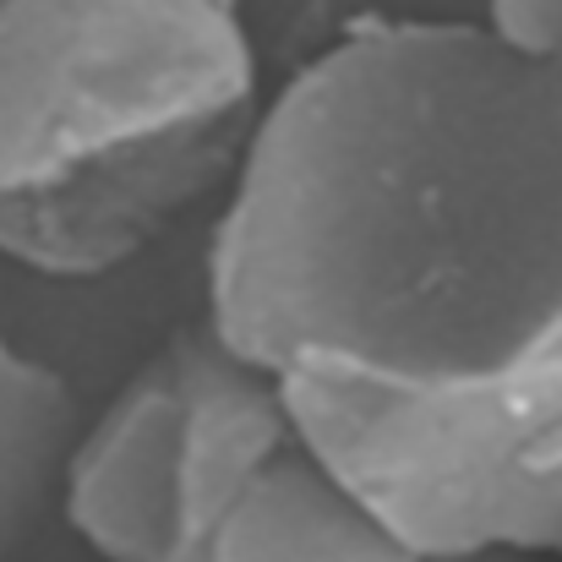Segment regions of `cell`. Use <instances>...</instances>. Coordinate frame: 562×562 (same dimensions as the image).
Instances as JSON below:
<instances>
[{"instance_id": "2", "label": "cell", "mask_w": 562, "mask_h": 562, "mask_svg": "<svg viewBox=\"0 0 562 562\" xmlns=\"http://www.w3.org/2000/svg\"><path fill=\"white\" fill-rule=\"evenodd\" d=\"M257 121L235 0L0 5V257L99 279L218 191Z\"/></svg>"}, {"instance_id": "8", "label": "cell", "mask_w": 562, "mask_h": 562, "mask_svg": "<svg viewBox=\"0 0 562 562\" xmlns=\"http://www.w3.org/2000/svg\"><path fill=\"white\" fill-rule=\"evenodd\" d=\"M420 562H530L519 552H442V558H420Z\"/></svg>"}, {"instance_id": "6", "label": "cell", "mask_w": 562, "mask_h": 562, "mask_svg": "<svg viewBox=\"0 0 562 562\" xmlns=\"http://www.w3.org/2000/svg\"><path fill=\"white\" fill-rule=\"evenodd\" d=\"M77 437V404L60 372L0 339V562H16L44 508L60 497V470Z\"/></svg>"}, {"instance_id": "1", "label": "cell", "mask_w": 562, "mask_h": 562, "mask_svg": "<svg viewBox=\"0 0 562 562\" xmlns=\"http://www.w3.org/2000/svg\"><path fill=\"white\" fill-rule=\"evenodd\" d=\"M268 372L492 376L562 328V55L367 16L251 121L207 317Z\"/></svg>"}, {"instance_id": "3", "label": "cell", "mask_w": 562, "mask_h": 562, "mask_svg": "<svg viewBox=\"0 0 562 562\" xmlns=\"http://www.w3.org/2000/svg\"><path fill=\"white\" fill-rule=\"evenodd\" d=\"M295 431L415 552L562 558V328L470 382L279 372Z\"/></svg>"}, {"instance_id": "9", "label": "cell", "mask_w": 562, "mask_h": 562, "mask_svg": "<svg viewBox=\"0 0 562 562\" xmlns=\"http://www.w3.org/2000/svg\"><path fill=\"white\" fill-rule=\"evenodd\" d=\"M0 5H5V0H0Z\"/></svg>"}, {"instance_id": "4", "label": "cell", "mask_w": 562, "mask_h": 562, "mask_svg": "<svg viewBox=\"0 0 562 562\" xmlns=\"http://www.w3.org/2000/svg\"><path fill=\"white\" fill-rule=\"evenodd\" d=\"M176 442L181 376L165 345L88 431L71 437L60 470V508L104 562H181Z\"/></svg>"}, {"instance_id": "7", "label": "cell", "mask_w": 562, "mask_h": 562, "mask_svg": "<svg viewBox=\"0 0 562 562\" xmlns=\"http://www.w3.org/2000/svg\"><path fill=\"white\" fill-rule=\"evenodd\" d=\"M486 27L525 55H562V0H486Z\"/></svg>"}, {"instance_id": "5", "label": "cell", "mask_w": 562, "mask_h": 562, "mask_svg": "<svg viewBox=\"0 0 562 562\" xmlns=\"http://www.w3.org/2000/svg\"><path fill=\"white\" fill-rule=\"evenodd\" d=\"M196 562H420L290 431L229 497Z\"/></svg>"}]
</instances>
